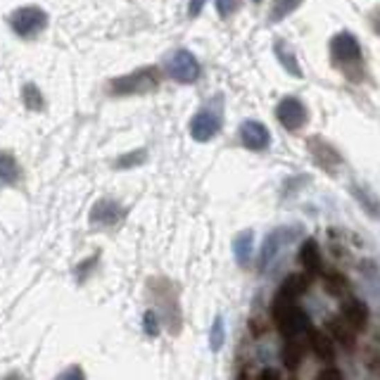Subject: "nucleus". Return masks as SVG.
<instances>
[{"label": "nucleus", "instance_id": "nucleus-1", "mask_svg": "<svg viewBox=\"0 0 380 380\" xmlns=\"http://www.w3.org/2000/svg\"><path fill=\"white\" fill-rule=\"evenodd\" d=\"M271 316L273 323L278 326L283 338H300V335L311 331V318L304 309L297 304V300L285 297V295L276 293L271 304Z\"/></svg>", "mask_w": 380, "mask_h": 380}, {"label": "nucleus", "instance_id": "nucleus-2", "mask_svg": "<svg viewBox=\"0 0 380 380\" xmlns=\"http://www.w3.org/2000/svg\"><path fill=\"white\" fill-rule=\"evenodd\" d=\"M159 86V69L157 67H143L126 76H116L110 81V93L112 95H138V93H150Z\"/></svg>", "mask_w": 380, "mask_h": 380}, {"label": "nucleus", "instance_id": "nucleus-3", "mask_svg": "<svg viewBox=\"0 0 380 380\" xmlns=\"http://www.w3.org/2000/svg\"><path fill=\"white\" fill-rule=\"evenodd\" d=\"M10 26L15 29V33H19L24 38L36 36V33H41L48 26V15L38 5H24V8H17L10 15Z\"/></svg>", "mask_w": 380, "mask_h": 380}, {"label": "nucleus", "instance_id": "nucleus-4", "mask_svg": "<svg viewBox=\"0 0 380 380\" xmlns=\"http://www.w3.org/2000/svg\"><path fill=\"white\" fill-rule=\"evenodd\" d=\"M166 71L178 83H195L200 79V62L190 50H176L166 64Z\"/></svg>", "mask_w": 380, "mask_h": 380}, {"label": "nucleus", "instance_id": "nucleus-5", "mask_svg": "<svg viewBox=\"0 0 380 380\" xmlns=\"http://www.w3.org/2000/svg\"><path fill=\"white\" fill-rule=\"evenodd\" d=\"M221 128V116L211 110H202L190 119V136L198 143H207L219 133Z\"/></svg>", "mask_w": 380, "mask_h": 380}, {"label": "nucleus", "instance_id": "nucleus-6", "mask_svg": "<svg viewBox=\"0 0 380 380\" xmlns=\"http://www.w3.org/2000/svg\"><path fill=\"white\" fill-rule=\"evenodd\" d=\"M276 116L288 131H297L306 124V110L297 98H283L276 107Z\"/></svg>", "mask_w": 380, "mask_h": 380}, {"label": "nucleus", "instance_id": "nucleus-7", "mask_svg": "<svg viewBox=\"0 0 380 380\" xmlns=\"http://www.w3.org/2000/svg\"><path fill=\"white\" fill-rule=\"evenodd\" d=\"M331 55H333L335 62H340V64L356 62V60L361 58L359 41H356L349 31L338 33V36H333V41H331Z\"/></svg>", "mask_w": 380, "mask_h": 380}, {"label": "nucleus", "instance_id": "nucleus-8", "mask_svg": "<svg viewBox=\"0 0 380 380\" xmlns=\"http://www.w3.org/2000/svg\"><path fill=\"white\" fill-rule=\"evenodd\" d=\"M240 141H243V145L248 150L259 153V150H266L271 145V133L261 121L248 119V121H243V126H240Z\"/></svg>", "mask_w": 380, "mask_h": 380}, {"label": "nucleus", "instance_id": "nucleus-9", "mask_svg": "<svg viewBox=\"0 0 380 380\" xmlns=\"http://www.w3.org/2000/svg\"><path fill=\"white\" fill-rule=\"evenodd\" d=\"M293 236H295L293 228H276L273 233H269L264 245H261V252H259V269H266V266L273 261V257L278 254V250H281Z\"/></svg>", "mask_w": 380, "mask_h": 380}, {"label": "nucleus", "instance_id": "nucleus-10", "mask_svg": "<svg viewBox=\"0 0 380 380\" xmlns=\"http://www.w3.org/2000/svg\"><path fill=\"white\" fill-rule=\"evenodd\" d=\"M340 318L347 323L352 331L359 333V331H364L368 323V306L361 300H347L343 304V316Z\"/></svg>", "mask_w": 380, "mask_h": 380}, {"label": "nucleus", "instance_id": "nucleus-11", "mask_svg": "<svg viewBox=\"0 0 380 380\" xmlns=\"http://www.w3.org/2000/svg\"><path fill=\"white\" fill-rule=\"evenodd\" d=\"M300 264L309 273H321V250L314 238H306L300 248Z\"/></svg>", "mask_w": 380, "mask_h": 380}, {"label": "nucleus", "instance_id": "nucleus-12", "mask_svg": "<svg viewBox=\"0 0 380 380\" xmlns=\"http://www.w3.org/2000/svg\"><path fill=\"white\" fill-rule=\"evenodd\" d=\"M309 347L311 352L318 356L321 361H331L335 359V347H333V340L328 338L326 333H321V331H309Z\"/></svg>", "mask_w": 380, "mask_h": 380}, {"label": "nucleus", "instance_id": "nucleus-13", "mask_svg": "<svg viewBox=\"0 0 380 380\" xmlns=\"http://www.w3.org/2000/svg\"><path fill=\"white\" fill-rule=\"evenodd\" d=\"M252 250H254V233L252 231L238 233L236 240H233V254H236V261L240 266L250 264V259H252Z\"/></svg>", "mask_w": 380, "mask_h": 380}, {"label": "nucleus", "instance_id": "nucleus-14", "mask_svg": "<svg viewBox=\"0 0 380 380\" xmlns=\"http://www.w3.org/2000/svg\"><path fill=\"white\" fill-rule=\"evenodd\" d=\"M304 352H306V347L300 343L297 338H285V345H283V352H281V359H283L285 368L295 371V368L302 364V359H304Z\"/></svg>", "mask_w": 380, "mask_h": 380}, {"label": "nucleus", "instance_id": "nucleus-15", "mask_svg": "<svg viewBox=\"0 0 380 380\" xmlns=\"http://www.w3.org/2000/svg\"><path fill=\"white\" fill-rule=\"evenodd\" d=\"M309 150L314 153V157L318 164L323 166V169H331L333 164H340V157H338V153L331 148L328 143H323L321 138H309Z\"/></svg>", "mask_w": 380, "mask_h": 380}, {"label": "nucleus", "instance_id": "nucleus-16", "mask_svg": "<svg viewBox=\"0 0 380 380\" xmlns=\"http://www.w3.org/2000/svg\"><path fill=\"white\" fill-rule=\"evenodd\" d=\"M306 290H309V278L302 276V273H293V276H288L281 283V290H278V293L285 295V297L300 300L302 295L306 293Z\"/></svg>", "mask_w": 380, "mask_h": 380}, {"label": "nucleus", "instance_id": "nucleus-17", "mask_svg": "<svg viewBox=\"0 0 380 380\" xmlns=\"http://www.w3.org/2000/svg\"><path fill=\"white\" fill-rule=\"evenodd\" d=\"M121 216V209L112 200H100L91 211L93 223H114Z\"/></svg>", "mask_w": 380, "mask_h": 380}, {"label": "nucleus", "instance_id": "nucleus-18", "mask_svg": "<svg viewBox=\"0 0 380 380\" xmlns=\"http://www.w3.org/2000/svg\"><path fill=\"white\" fill-rule=\"evenodd\" d=\"M276 58H278V62L283 64V69L288 71L290 76L300 79V76H302V69H300L297 60H295V53H293V50H290L288 46H285L283 41H278V43H276Z\"/></svg>", "mask_w": 380, "mask_h": 380}, {"label": "nucleus", "instance_id": "nucleus-19", "mask_svg": "<svg viewBox=\"0 0 380 380\" xmlns=\"http://www.w3.org/2000/svg\"><path fill=\"white\" fill-rule=\"evenodd\" d=\"M328 328H331L333 338L338 340L340 345H345L347 349L354 347V331H352V328L343 321V318H333V321L328 323Z\"/></svg>", "mask_w": 380, "mask_h": 380}, {"label": "nucleus", "instance_id": "nucleus-20", "mask_svg": "<svg viewBox=\"0 0 380 380\" xmlns=\"http://www.w3.org/2000/svg\"><path fill=\"white\" fill-rule=\"evenodd\" d=\"M19 176L17 169V159L10 153H0V181L3 183H15Z\"/></svg>", "mask_w": 380, "mask_h": 380}, {"label": "nucleus", "instance_id": "nucleus-21", "mask_svg": "<svg viewBox=\"0 0 380 380\" xmlns=\"http://www.w3.org/2000/svg\"><path fill=\"white\" fill-rule=\"evenodd\" d=\"M302 5V0H273V8H271V19L273 21H281L288 15H293Z\"/></svg>", "mask_w": 380, "mask_h": 380}, {"label": "nucleus", "instance_id": "nucleus-22", "mask_svg": "<svg viewBox=\"0 0 380 380\" xmlns=\"http://www.w3.org/2000/svg\"><path fill=\"white\" fill-rule=\"evenodd\" d=\"M223 343H226V328H223V316H216L214 323H211V331H209V347H211V352H221Z\"/></svg>", "mask_w": 380, "mask_h": 380}, {"label": "nucleus", "instance_id": "nucleus-23", "mask_svg": "<svg viewBox=\"0 0 380 380\" xmlns=\"http://www.w3.org/2000/svg\"><path fill=\"white\" fill-rule=\"evenodd\" d=\"M24 105L29 110H43V95L41 91H38L33 83H29V86H24Z\"/></svg>", "mask_w": 380, "mask_h": 380}, {"label": "nucleus", "instance_id": "nucleus-24", "mask_svg": "<svg viewBox=\"0 0 380 380\" xmlns=\"http://www.w3.org/2000/svg\"><path fill=\"white\" fill-rule=\"evenodd\" d=\"M352 193H354V195H356V198H359V202H361V205H364V207H366V209H368V211H371V214H373V216H380V209H378V207H376V205H378V200H376V198H373V195H371V193H368V190H366V188H364V193H361V188H359V186H352Z\"/></svg>", "mask_w": 380, "mask_h": 380}, {"label": "nucleus", "instance_id": "nucleus-25", "mask_svg": "<svg viewBox=\"0 0 380 380\" xmlns=\"http://www.w3.org/2000/svg\"><path fill=\"white\" fill-rule=\"evenodd\" d=\"M143 331H145V335H150V338H157L159 335V321L153 309H148L143 314Z\"/></svg>", "mask_w": 380, "mask_h": 380}, {"label": "nucleus", "instance_id": "nucleus-26", "mask_svg": "<svg viewBox=\"0 0 380 380\" xmlns=\"http://www.w3.org/2000/svg\"><path fill=\"white\" fill-rule=\"evenodd\" d=\"M326 288L331 295H340L347 288V281H345L343 276H338V273H331V276H326Z\"/></svg>", "mask_w": 380, "mask_h": 380}, {"label": "nucleus", "instance_id": "nucleus-27", "mask_svg": "<svg viewBox=\"0 0 380 380\" xmlns=\"http://www.w3.org/2000/svg\"><path fill=\"white\" fill-rule=\"evenodd\" d=\"M143 159H145V150H136L133 155H124V157H119V169H128V166H133V164H143Z\"/></svg>", "mask_w": 380, "mask_h": 380}, {"label": "nucleus", "instance_id": "nucleus-28", "mask_svg": "<svg viewBox=\"0 0 380 380\" xmlns=\"http://www.w3.org/2000/svg\"><path fill=\"white\" fill-rule=\"evenodd\" d=\"M316 380H345V376L335 366H326V368H321V371H318Z\"/></svg>", "mask_w": 380, "mask_h": 380}, {"label": "nucleus", "instance_id": "nucleus-29", "mask_svg": "<svg viewBox=\"0 0 380 380\" xmlns=\"http://www.w3.org/2000/svg\"><path fill=\"white\" fill-rule=\"evenodd\" d=\"M238 0H216V10H219L221 17H228L231 12H236Z\"/></svg>", "mask_w": 380, "mask_h": 380}, {"label": "nucleus", "instance_id": "nucleus-30", "mask_svg": "<svg viewBox=\"0 0 380 380\" xmlns=\"http://www.w3.org/2000/svg\"><path fill=\"white\" fill-rule=\"evenodd\" d=\"M205 3H207V0H190V3H188V15L190 17H198L200 12H202Z\"/></svg>", "mask_w": 380, "mask_h": 380}, {"label": "nucleus", "instance_id": "nucleus-31", "mask_svg": "<svg viewBox=\"0 0 380 380\" xmlns=\"http://www.w3.org/2000/svg\"><path fill=\"white\" fill-rule=\"evenodd\" d=\"M64 380H86V378H83V371L79 366H71L69 371L64 373Z\"/></svg>", "mask_w": 380, "mask_h": 380}, {"label": "nucleus", "instance_id": "nucleus-32", "mask_svg": "<svg viewBox=\"0 0 380 380\" xmlns=\"http://www.w3.org/2000/svg\"><path fill=\"white\" fill-rule=\"evenodd\" d=\"M257 380H281V378H278V373L273 371V368H264V371L259 373V378H257Z\"/></svg>", "mask_w": 380, "mask_h": 380}, {"label": "nucleus", "instance_id": "nucleus-33", "mask_svg": "<svg viewBox=\"0 0 380 380\" xmlns=\"http://www.w3.org/2000/svg\"><path fill=\"white\" fill-rule=\"evenodd\" d=\"M238 380H250V376H248V373L243 371V373H240V376H238Z\"/></svg>", "mask_w": 380, "mask_h": 380}, {"label": "nucleus", "instance_id": "nucleus-34", "mask_svg": "<svg viewBox=\"0 0 380 380\" xmlns=\"http://www.w3.org/2000/svg\"><path fill=\"white\" fill-rule=\"evenodd\" d=\"M5 380H21V378L17 376V373H12V376H8V378H5Z\"/></svg>", "mask_w": 380, "mask_h": 380}, {"label": "nucleus", "instance_id": "nucleus-35", "mask_svg": "<svg viewBox=\"0 0 380 380\" xmlns=\"http://www.w3.org/2000/svg\"><path fill=\"white\" fill-rule=\"evenodd\" d=\"M254 3H259V0H254Z\"/></svg>", "mask_w": 380, "mask_h": 380}]
</instances>
